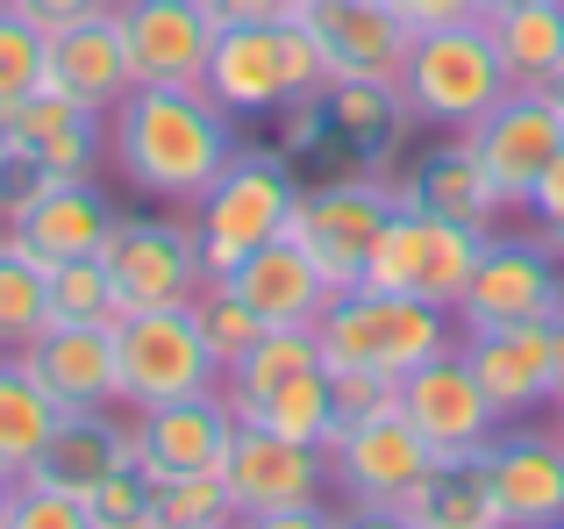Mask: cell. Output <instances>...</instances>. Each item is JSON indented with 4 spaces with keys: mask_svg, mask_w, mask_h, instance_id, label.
Returning <instances> with one entry per match:
<instances>
[{
    "mask_svg": "<svg viewBox=\"0 0 564 529\" xmlns=\"http://www.w3.org/2000/svg\"><path fill=\"white\" fill-rule=\"evenodd\" d=\"M108 158L143 201L193 208L236 158V115H221L200 86H129L108 115Z\"/></svg>",
    "mask_w": 564,
    "mask_h": 529,
    "instance_id": "1",
    "label": "cell"
},
{
    "mask_svg": "<svg viewBox=\"0 0 564 529\" xmlns=\"http://www.w3.org/2000/svg\"><path fill=\"white\" fill-rule=\"evenodd\" d=\"M315 336H322V365H372V373L408 379L414 365L457 344V315L393 287H344L315 315Z\"/></svg>",
    "mask_w": 564,
    "mask_h": 529,
    "instance_id": "2",
    "label": "cell"
},
{
    "mask_svg": "<svg viewBox=\"0 0 564 529\" xmlns=\"http://www.w3.org/2000/svg\"><path fill=\"white\" fill-rule=\"evenodd\" d=\"M293 201H301L293 158L279 151V143H236V158L221 165V180L193 201V229H200L207 272L229 279L250 251H264L272 237H286Z\"/></svg>",
    "mask_w": 564,
    "mask_h": 529,
    "instance_id": "3",
    "label": "cell"
},
{
    "mask_svg": "<svg viewBox=\"0 0 564 529\" xmlns=\"http://www.w3.org/2000/svg\"><path fill=\"white\" fill-rule=\"evenodd\" d=\"M329 86V65H322L315 36L301 22H229L207 51V72H200V94L215 100L221 115L236 122H264L279 115L293 94H322Z\"/></svg>",
    "mask_w": 564,
    "mask_h": 529,
    "instance_id": "4",
    "label": "cell"
},
{
    "mask_svg": "<svg viewBox=\"0 0 564 529\" xmlns=\"http://www.w3.org/2000/svg\"><path fill=\"white\" fill-rule=\"evenodd\" d=\"M508 86L514 79H508V65H500V51H494L486 14L422 29L414 51H408V72H400V100H408V115L422 129H436V137L471 129L494 100H508Z\"/></svg>",
    "mask_w": 564,
    "mask_h": 529,
    "instance_id": "5",
    "label": "cell"
},
{
    "mask_svg": "<svg viewBox=\"0 0 564 529\" xmlns=\"http://www.w3.org/2000/svg\"><path fill=\"white\" fill-rule=\"evenodd\" d=\"M221 487L236 501V522H258V529L329 522V508H322V494H329L322 444H293V436L264 430V422H236L229 458H221Z\"/></svg>",
    "mask_w": 564,
    "mask_h": 529,
    "instance_id": "6",
    "label": "cell"
},
{
    "mask_svg": "<svg viewBox=\"0 0 564 529\" xmlns=\"http://www.w3.org/2000/svg\"><path fill=\"white\" fill-rule=\"evenodd\" d=\"M400 208V186H393V165H358L344 180H322V186H301L293 201V229L286 237L315 258V272L329 279V293L358 287L365 279V251Z\"/></svg>",
    "mask_w": 564,
    "mask_h": 529,
    "instance_id": "7",
    "label": "cell"
},
{
    "mask_svg": "<svg viewBox=\"0 0 564 529\" xmlns=\"http://www.w3.org/2000/svg\"><path fill=\"white\" fill-rule=\"evenodd\" d=\"M115 358H122V408H165L221 387V365L200 336V315L186 307H129L115 322Z\"/></svg>",
    "mask_w": 564,
    "mask_h": 529,
    "instance_id": "8",
    "label": "cell"
},
{
    "mask_svg": "<svg viewBox=\"0 0 564 529\" xmlns=\"http://www.w3.org/2000/svg\"><path fill=\"white\" fill-rule=\"evenodd\" d=\"M115 215L122 208L100 194L94 172H0V229H14L43 264L100 258Z\"/></svg>",
    "mask_w": 564,
    "mask_h": 529,
    "instance_id": "9",
    "label": "cell"
},
{
    "mask_svg": "<svg viewBox=\"0 0 564 529\" xmlns=\"http://www.w3.org/2000/svg\"><path fill=\"white\" fill-rule=\"evenodd\" d=\"M479 251H486V229H465V223L429 215V208H393V223L365 251L358 287H393V293H414V301H436L457 315Z\"/></svg>",
    "mask_w": 564,
    "mask_h": 529,
    "instance_id": "10",
    "label": "cell"
},
{
    "mask_svg": "<svg viewBox=\"0 0 564 529\" xmlns=\"http://www.w3.org/2000/svg\"><path fill=\"white\" fill-rule=\"evenodd\" d=\"M100 264L115 279L122 315L129 307H186L215 279L207 251H200V229L172 223V215H115L108 244H100Z\"/></svg>",
    "mask_w": 564,
    "mask_h": 529,
    "instance_id": "11",
    "label": "cell"
},
{
    "mask_svg": "<svg viewBox=\"0 0 564 529\" xmlns=\"http://www.w3.org/2000/svg\"><path fill=\"white\" fill-rule=\"evenodd\" d=\"M557 315H564V258L543 244V229L536 237L494 229L465 279V301H457V336L500 330V322H557Z\"/></svg>",
    "mask_w": 564,
    "mask_h": 529,
    "instance_id": "12",
    "label": "cell"
},
{
    "mask_svg": "<svg viewBox=\"0 0 564 529\" xmlns=\"http://www.w3.org/2000/svg\"><path fill=\"white\" fill-rule=\"evenodd\" d=\"M400 415L414 422V436H422L436 458H479L500 430V408L486 401V387L471 379V365H465L457 344L400 379Z\"/></svg>",
    "mask_w": 564,
    "mask_h": 529,
    "instance_id": "13",
    "label": "cell"
},
{
    "mask_svg": "<svg viewBox=\"0 0 564 529\" xmlns=\"http://www.w3.org/2000/svg\"><path fill=\"white\" fill-rule=\"evenodd\" d=\"M465 137H471V151H479L486 180L500 186V201H508L514 215H529V186H536V172L557 158L564 115L543 86H508V100H494Z\"/></svg>",
    "mask_w": 564,
    "mask_h": 529,
    "instance_id": "14",
    "label": "cell"
},
{
    "mask_svg": "<svg viewBox=\"0 0 564 529\" xmlns=\"http://www.w3.org/2000/svg\"><path fill=\"white\" fill-rule=\"evenodd\" d=\"M322 458H329V487L350 501V516H365L372 501L386 494L414 487V479L436 465V451L414 436V422L400 415H365V422H336L329 444H322Z\"/></svg>",
    "mask_w": 564,
    "mask_h": 529,
    "instance_id": "15",
    "label": "cell"
},
{
    "mask_svg": "<svg viewBox=\"0 0 564 529\" xmlns=\"http://www.w3.org/2000/svg\"><path fill=\"white\" fill-rule=\"evenodd\" d=\"M479 473L494 487L500 529H564V444H557V430L500 422L494 444L479 451Z\"/></svg>",
    "mask_w": 564,
    "mask_h": 529,
    "instance_id": "16",
    "label": "cell"
},
{
    "mask_svg": "<svg viewBox=\"0 0 564 529\" xmlns=\"http://www.w3.org/2000/svg\"><path fill=\"white\" fill-rule=\"evenodd\" d=\"M301 29L315 36L329 79H386L400 86L414 51V29L393 14V0H307Z\"/></svg>",
    "mask_w": 564,
    "mask_h": 529,
    "instance_id": "17",
    "label": "cell"
},
{
    "mask_svg": "<svg viewBox=\"0 0 564 529\" xmlns=\"http://www.w3.org/2000/svg\"><path fill=\"white\" fill-rule=\"evenodd\" d=\"M100 158H108V115L51 86L0 115V172H94Z\"/></svg>",
    "mask_w": 564,
    "mask_h": 529,
    "instance_id": "18",
    "label": "cell"
},
{
    "mask_svg": "<svg viewBox=\"0 0 564 529\" xmlns=\"http://www.w3.org/2000/svg\"><path fill=\"white\" fill-rule=\"evenodd\" d=\"M137 86H200L221 22L215 0H122Z\"/></svg>",
    "mask_w": 564,
    "mask_h": 529,
    "instance_id": "19",
    "label": "cell"
},
{
    "mask_svg": "<svg viewBox=\"0 0 564 529\" xmlns=\"http://www.w3.org/2000/svg\"><path fill=\"white\" fill-rule=\"evenodd\" d=\"M29 373L51 387L57 408H122V358L115 322H43L22 344Z\"/></svg>",
    "mask_w": 564,
    "mask_h": 529,
    "instance_id": "20",
    "label": "cell"
},
{
    "mask_svg": "<svg viewBox=\"0 0 564 529\" xmlns=\"http://www.w3.org/2000/svg\"><path fill=\"white\" fill-rule=\"evenodd\" d=\"M236 436V408L229 393H193V401L165 408H137V465L143 479H180V473H221Z\"/></svg>",
    "mask_w": 564,
    "mask_h": 529,
    "instance_id": "21",
    "label": "cell"
},
{
    "mask_svg": "<svg viewBox=\"0 0 564 529\" xmlns=\"http://www.w3.org/2000/svg\"><path fill=\"white\" fill-rule=\"evenodd\" d=\"M393 186H400V208L451 215V223L486 229V237H494L500 223H514V208L500 201V186L486 180V165H479V151H471L465 129L443 137V143H429V151L414 158V172H393Z\"/></svg>",
    "mask_w": 564,
    "mask_h": 529,
    "instance_id": "22",
    "label": "cell"
},
{
    "mask_svg": "<svg viewBox=\"0 0 564 529\" xmlns=\"http://www.w3.org/2000/svg\"><path fill=\"white\" fill-rule=\"evenodd\" d=\"M51 94L79 100V108L94 115H115L122 108V94L137 86V65H129V29H122V0L100 14H86V22L57 29L51 36Z\"/></svg>",
    "mask_w": 564,
    "mask_h": 529,
    "instance_id": "23",
    "label": "cell"
},
{
    "mask_svg": "<svg viewBox=\"0 0 564 529\" xmlns=\"http://www.w3.org/2000/svg\"><path fill=\"white\" fill-rule=\"evenodd\" d=\"M471 379L500 422H522L529 408H551V322H500V330H465L457 336Z\"/></svg>",
    "mask_w": 564,
    "mask_h": 529,
    "instance_id": "24",
    "label": "cell"
},
{
    "mask_svg": "<svg viewBox=\"0 0 564 529\" xmlns=\"http://www.w3.org/2000/svg\"><path fill=\"white\" fill-rule=\"evenodd\" d=\"M137 465V422H115V408H65L36 458V487H57V494H94L108 473Z\"/></svg>",
    "mask_w": 564,
    "mask_h": 529,
    "instance_id": "25",
    "label": "cell"
},
{
    "mask_svg": "<svg viewBox=\"0 0 564 529\" xmlns=\"http://www.w3.org/2000/svg\"><path fill=\"white\" fill-rule=\"evenodd\" d=\"M229 287L243 293V301L258 307L272 330H307V322L329 307V279L315 272V258H307L293 237H272L264 251H250L229 272Z\"/></svg>",
    "mask_w": 564,
    "mask_h": 529,
    "instance_id": "26",
    "label": "cell"
},
{
    "mask_svg": "<svg viewBox=\"0 0 564 529\" xmlns=\"http://www.w3.org/2000/svg\"><path fill=\"white\" fill-rule=\"evenodd\" d=\"M322 100H329L336 143H344L350 158H365V165H393L400 137L414 129L400 86H386V79H329V86H322Z\"/></svg>",
    "mask_w": 564,
    "mask_h": 529,
    "instance_id": "27",
    "label": "cell"
},
{
    "mask_svg": "<svg viewBox=\"0 0 564 529\" xmlns=\"http://www.w3.org/2000/svg\"><path fill=\"white\" fill-rule=\"evenodd\" d=\"M57 415H65V408H57L51 387L29 373L22 350H0V479L22 487V479L36 473V458H43V444H51Z\"/></svg>",
    "mask_w": 564,
    "mask_h": 529,
    "instance_id": "28",
    "label": "cell"
},
{
    "mask_svg": "<svg viewBox=\"0 0 564 529\" xmlns=\"http://www.w3.org/2000/svg\"><path fill=\"white\" fill-rule=\"evenodd\" d=\"M494 51L514 86H551L564 72V0H522V8H494Z\"/></svg>",
    "mask_w": 564,
    "mask_h": 529,
    "instance_id": "29",
    "label": "cell"
},
{
    "mask_svg": "<svg viewBox=\"0 0 564 529\" xmlns=\"http://www.w3.org/2000/svg\"><path fill=\"white\" fill-rule=\"evenodd\" d=\"M315 365H322V336H315V322H307V330H264L258 344H250L243 358L221 373V393H229L236 415H250L264 393H279L286 379L315 373Z\"/></svg>",
    "mask_w": 564,
    "mask_h": 529,
    "instance_id": "30",
    "label": "cell"
},
{
    "mask_svg": "<svg viewBox=\"0 0 564 529\" xmlns=\"http://www.w3.org/2000/svg\"><path fill=\"white\" fill-rule=\"evenodd\" d=\"M51 322V264L14 229H0V350H22Z\"/></svg>",
    "mask_w": 564,
    "mask_h": 529,
    "instance_id": "31",
    "label": "cell"
},
{
    "mask_svg": "<svg viewBox=\"0 0 564 529\" xmlns=\"http://www.w3.org/2000/svg\"><path fill=\"white\" fill-rule=\"evenodd\" d=\"M236 422H264V430H279V436H293V444H329V430H336V393H329V365H315V373H301V379H286L279 393H264L250 415H236Z\"/></svg>",
    "mask_w": 564,
    "mask_h": 529,
    "instance_id": "32",
    "label": "cell"
},
{
    "mask_svg": "<svg viewBox=\"0 0 564 529\" xmlns=\"http://www.w3.org/2000/svg\"><path fill=\"white\" fill-rule=\"evenodd\" d=\"M151 522L158 529H229L236 501H229V487H221V473L151 479Z\"/></svg>",
    "mask_w": 564,
    "mask_h": 529,
    "instance_id": "33",
    "label": "cell"
},
{
    "mask_svg": "<svg viewBox=\"0 0 564 529\" xmlns=\"http://www.w3.org/2000/svg\"><path fill=\"white\" fill-rule=\"evenodd\" d=\"M193 315H200V336H207V350H215V365H221V373H229V365L243 358V350L258 344L264 330H272V322H264L258 307H250L243 293L229 287V279H207V287L193 293Z\"/></svg>",
    "mask_w": 564,
    "mask_h": 529,
    "instance_id": "34",
    "label": "cell"
},
{
    "mask_svg": "<svg viewBox=\"0 0 564 529\" xmlns=\"http://www.w3.org/2000/svg\"><path fill=\"white\" fill-rule=\"evenodd\" d=\"M43 79H51V29L0 8V115L22 108L29 94H43Z\"/></svg>",
    "mask_w": 564,
    "mask_h": 529,
    "instance_id": "35",
    "label": "cell"
},
{
    "mask_svg": "<svg viewBox=\"0 0 564 529\" xmlns=\"http://www.w3.org/2000/svg\"><path fill=\"white\" fill-rule=\"evenodd\" d=\"M51 322H122L115 279L100 258H65L51 264Z\"/></svg>",
    "mask_w": 564,
    "mask_h": 529,
    "instance_id": "36",
    "label": "cell"
},
{
    "mask_svg": "<svg viewBox=\"0 0 564 529\" xmlns=\"http://www.w3.org/2000/svg\"><path fill=\"white\" fill-rule=\"evenodd\" d=\"M86 516L94 529H158L151 522V479H143V465H122V473H108L94 494H86Z\"/></svg>",
    "mask_w": 564,
    "mask_h": 529,
    "instance_id": "37",
    "label": "cell"
},
{
    "mask_svg": "<svg viewBox=\"0 0 564 529\" xmlns=\"http://www.w3.org/2000/svg\"><path fill=\"white\" fill-rule=\"evenodd\" d=\"M329 393H336V422H365L400 408V379L372 373V365H329Z\"/></svg>",
    "mask_w": 564,
    "mask_h": 529,
    "instance_id": "38",
    "label": "cell"
},
{
    "mask_svg": "<svg viewBox=\"0 0 564 529\" xmlns=\"http://www.w3.org/2000/svg\"><path fill=\"white\" fill-rule=\"evenodd\" d=\"M8 529H94L79 494H57V487H36V479H22L8 501Z\"/></svg>",
    "mask_w": 564,
    "mask_h": 529,
    "instance_id": "39",
    "label": "cell"
},
{
    "mask_svg": "<svg viewBox=\"0 0 564 529\" xmlns=\"http://www.w3.org/2000/svg\"><path fill=\"white\" fill-rule=\"evenodd\" d=\"M272 122H279V151H286L293 165L336 143V129H329V100H322V94H293L286 108L272 115Z\"/></svg>",
    "mask_w": 564,
    "mask_h": 529,
    "instance_id": "40",
    "label": "cell"
},
{
    "mask_svg": "<svg viewBox=\"0 0 564 529\" xmlns=\"http://www.w3.org/2000/svg\"><path fill=\"white\" fill-rule=\"evenodd\" d=\"M393 14L422 36V29H443V22H471L486 14V0H393Z\"/></svg>",
    "mask_w": 564,
    "mask_h": 529,
    "instance_id": "41",
    "label": "cell"
},
{
    "mask_svg": "<svg viewBox=\"0 0 564 529\" xmlns=\"http://www.w3.org/2000/svg\"><path fill=\"white\" fill-rule=\"evenodd\" d=\"M14 14H29L36 29H72V22H86V14H100V8H115V0H8Z\"/></svg>",
    "mask_w": 564,
    "mask_h": 529,
    "instance_id": "42",
    "label": "cell"
},
{
    "mask_svg": "<svg viewBox=\"0 0 564 529\" xmlns=\"http://www.w3.org/2000/svg\"><path fill=\"white\" fill-rule=\"evenodd\" d=\"M301 8L307 0H215V22L229 29V22H264V29H279V22H301Z\"/></svg>",
    "mask_w": 564,
    "mask_h": 529,
    "instance_id": "43",
    "label": "cell"
},
{
    "mask_svg": "<svg viewBox=\"0 0 564 529\" xmlns=\"http://www.w3.org/2000/svg\"><path fill=\"white\" fill-rule=\"evenodd\" d=\"M557 215H564V143H557V158H551V165H543L536 172V186H529V223H557Z\"/></svg>",
    "mask_w": 564,
    "mask_h": 529,
    "instance_id": "44",
    "label": "cell"
},
{
    "mask_svg": "<svg viewBox=\"0 0 564 529\" xmlns=\"http://www.w3.org/2000/svg\"><path fill=\"white\" fill-rule=\"evenodd\" d=\"M564 401V315L551 322V408Z\"/></svg>",
    "mask_w": 564,
    "mask_h": 529,
    "instance_id": "45",
    "label": "cell"
},
{
    "mask_svg": "<svg viewBox=\"0 0 564 529\" xmlns=\"http://www.w3.org/2000/svg\"><path fill=\"white\" fill-rule=\"evenodd\" d=\"M543 244H551V251L564 258V215H557V223H543Z\"/></svg>",
    "mask_w": 564,
    "mask_h": 529,
    "instance_id": "46",
    "label": "cell"
},
{
    "mask_svg": "<svg viewBox=\"0 0 564 529\" xmlns=\"http://www.w3.org/2000/svg\"><path fill=\"white\" fill-rule=\"evenodd\" d=\"M8 501H14V479H0V529H8Z\"/></svg>",
    "mask_w": 564,
    "mask_h": 529,
    "instance_id": "47",
    "label": "cell"
},
{
    "mask_svg": "<svg viewBox=\"0 0 564 529\" xmlns=\"http://www.w3.org/2000/svg\"><path fill=\"white\" fill-rule=\"evenodd\" d=\"M543 94H551V100H557V115H564V72H557V79H551V86H543Z\"/></svg>",
    "mask_w": 564,
    "mask_h": 529,
    "instance_id": "48",
    "label": "cell"
},
{
    "mask_svg": "<svg viewBox=\"0 0 564 529\" xmlns=\"http://www.w3.org/2000/svg\"><path fill=\"white\" fill-rule=\"evenodd\" d=\"M551 430H557V444H564V401H557V422H551Z\"/></svg>",
    "mask_w": 564,
    "mask_h": 529,
    "instance_id": "49",
    "label": "cell"
},
{
    "mask_svg": "<svg viewBox=\"0 0 564 529\" xmlns=\"http://www.w3.org/2000/svg\"><path fill=\"white\" fill-rule=\"evenodd\" d=\"M494 8H522V0H486V14H494Z\"/></svg>",
    "mask_w": 564,
    "mask_h": 529,
    "instance_id": "50",
    "label": "cell"
},
{
    "mask_svg": "<svg viewBox=\"0 0 564 529\" xmlns=\"http://www.w3.org/2000/svg\"><path fill=\"white\" fill-rule=\"evenodd\" d=\"M0 8H8V0H0Z\"/></svg>",
    "mask_w": 564,
    "mask_h": 529,
    "instance_id": "51",
    "label": "cell"
}]
</instances>
